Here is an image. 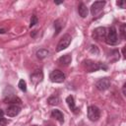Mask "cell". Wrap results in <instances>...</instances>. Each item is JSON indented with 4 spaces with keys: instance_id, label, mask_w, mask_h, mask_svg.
<instances>
[{
    "instance_id": "15",
    "label": "cell",
    "mask_w": 126,
    "mask_h": 126,
    "mask_svg": "<svg viewBox=\"0 0 126 126\" xmlns=\"http://www.w3.org/2000/svg\"><path fill=\"white\" fill-rule=\"evenodd\" d=\"M48 54H49V51L47 49H44V48H41V49L36 51V57L38 59H43V58L47 57Z\"/></svg>"
},
{
    "instance_id": "18",
    "label": "cell",
    "mask_w": 126,
    "mask_h": 126,
    "mask_svg": "<svg viewBox=\"0 0 126 126\" xmlns=\"http://www.w3.org/2000/svg\"><path fill=\"white\" fill-rule=\"evenodd\" d=\"M54 28H55V35H57L59 32H60V31H61V29H62V24H60V21L59 20H57V21H55L54 22Z\"/></svg>"
},
{
    "instance_id": "11",
    "label": "cell",
    "mask_w": 126,
    "mask_h": 126,
    "mask_svg": "<svg viewBox=\"0 0 126 126\" xmlns=\"http://www.w3.org/2000/svg\"><path fill=\"white\" fill-rule=\"evenodd\" d=\"M66 102H67V104H68L70 110H71L73 113L78 114V113L80 112V109H79L78 107H76L75 100H74V97H73L72 95H68V96L66 97Z\"/></svg>"
},
{
    "instance_id": "21",
    "label": "cell",
    "mask_w": 126,
    "mask_h": 126,
    "mask_svg": "<svg viewBox=\"0 0 126 126\" xmlns=\"http://www.w3.org/2000/svg\"><path fill=\"white\" fill-rule=\"evenodd\" d=\"M125 29H126V25L125 24H122L121 27H120V33H121V36L123 39H125Z\"/></svg>"
},
{
    "instance_id": "4",
    "label": "cell",
    "mask_w": 126,
    "mask_h": 126,
    "mask_svg": "<svg viewBox=\"0 0 126 126\" xmlns=\"http://www.w3.org/2000/svg\"><path fill=\"white\" fill-rule=\"evenodd\" d=\"M49 79L53 83H63L65 81V74L60 70H53L49 75Z\"/></svg>"
},
{
    "instance_id": "23",
    "label": "cell",
    "mask_w": 126,
    "mask_h": 126,
    "mask_svg": "<svg viewBox=\"0 0 126 126\" xmlns=\"http://www.w3.org/2000/svg\"><path fill=\"white\" fill-rule=\"evenodd\" d=\"M116 5H117L119 8L124 9V8H125V1H123V0H121V1H117V2H116Z\"/></svg>"
},
{
    "instance_id": "14",
    "label": "cell",
    "mask_w": 126,
    "mask_h": 126,
    "mask_svg": "<svg viewBox=\"0 0 126 126\" xmlns=\"http://www.w3.org/2000/svg\"><path fill=\"white\" fill-rule=\"evenodd\" d=\"M78 12H79V15L82 17V18H86L89 14V10L87 8V6L84 4V3H80L79 6H78Z\"/></svg>"
},
{
    "instance_id": "5",
    "label": "cell",
    "mask_w": 126,
    "mask_h": 126,
    "mask_svg": "<svg viewBox=\"0 0 126 126\" xmlns=\"http://www.w3.org/2000/svg\"><path fill=\"white\" fill-rule=\"evenodd\" d=\"M71 40H72V36L70 34H65L63 35V37L59 40L58 44H57V48H56V51H62L64 49H66L69 44L71 43Z\"/></svg>"
},
{
    "instance_id": "12",
    "label": "cell",
    "mask_w": 126,
    "mask_h": 126,
    "mask_svg": "<svg viewBox=\"0 0 126 126\" xmlns=\"http://www.w3.org/2000/svg\"><path fill=\"white\" fill-rule=\"evenodd\" d=\"M72 61V56L70 54H65L63 56H61L59 59H58V63L62 66H68Z\"/></svg>"
},
{
    "instance_id": "8",
    "label": "cell",
    "mask_w": 126,
    "mask_h": 126,
    "mask_svg": "<svg viewBox=\"0 0 126 126\" xmlns=\"http://www.w3.org/2000/svg\"><path fill=\"white\" fill-rule=\"evenodd\" d=\"M95 87L98 91H105L110 87L109 78H101L95 83Z\"/></svg>"
},
{
    "instance_id": "6",
    "label": "cell",
    "mask_w": 126,
    "mask_h": 126,
    "mask_svg": "<svg viewBox=\"0 0 126 126\" xmlns=\"http://www.w3.org/2000/svg\"><path fill=\"white\" fill-rule=\"evenodd\" d=\"M105 35H106V29L104 27H98V28L94 29L93 32V37L98 41L104 40Z\"/></svg>"
},
{
    "instance_id": "25",
    "label": "cell",
    "mask_w": 126,
    "mask_h": 126,
    "mask_svg": "<svg viewBox=\"0 0 126 126\" xmlns=\"http://www.w3.org/2000/svg\"><path fill=\"white\" fill-rule=\"evenodd\" d=\"M125 89H126V84H124V85H123V87H122V93H123V95H126Z\"/></svg>"
},
{
    "instance_id": "2",
    "label": "cell",
    "mask_w": 126,
    "mask_h": 126,
    "mask_svg": "<svg viewBox=\"0 0 126 126\" xmlns=\"http://www.w3.org/2000/svg\"><path fill=\"white\" fill-rule=\"evenodd\" d=\"M104 40L109 45H116L119 42L118 36H117V32H116V29L114 27H111L108 29V32H106V35H105Z\"/></svg>"
},
{
    "instance_id": "7",
    "label": "cell",
    "mask_w": 126,
    "mask_h": 126,
    "mask_svg": "<svg viewBox=\"0 0 126 126\" xmlns=\"http://www.w3.org/2000/svg\"><path fill=\"white\" fill-rule=\"evenodd\" d=\"M42 80H43V73H42V70H40V69L35 70L31 75V82L34 86L39 84L40 82H42Z\"/></svg>"
},
{
    "instance_id": "29",
    "label": "cell",
    "mask_w": 126,
    "mask_h": 126,
    "mask_svg": "<svg viewBox=\"0 0 126 126\" xmlns=\"http://www.w3.org/2000/svg\"><path fill=\"white\" fill-rule=\"evenodd\" d=\"M32 126H37V125H32Z\"/></svg>"
},
{
    "instance_id": "17",
    "label": "cell",
    "mask_w": 126,
    "mask_h": 126,
    "mask_svg": "<svg viewBox=\"0 0 126 126\" xmlns=\"http://www.w3.org/2000/svg\"><path fill=\"white\" fill-rule=\"evenodd\" d=\"M6 102H9V103H21V99L19 97H17L16 95H12V96H8L4 99Z\"/></svg>"
},
{
    "instance_id": "22",
    "label": "cell",
    "mask_w": 126,
    "mask_h": 126,
    "mask_svg": "<svg viewBox=\"0 0 126 126\" xmlns=\"http://www.w3.org/2000/svg\"><path fill=\"white\" fill-rule=\"evenodd\" d=\"M90 51L92 52V53H94V54H95V55H97L98 53H99V51H98V48L95 46V45H91V48H90Z\"/></svg>"
},
{
    "instance_id": "1",
    "label": "cell",
    "mask_w": 126,
    "mask_h": 126,
    "mask_svg": "<svg viewBox=\"0 0 126 126\" xmlns=\"http://www.w3.org/2000/svg\"><path fill=\"white\" fill-rule=\"evenodd\" d=\"M83 63L87 72H94L97 70H107V65L101 62H94L92 60H86Z\"/></svg>"
},
{
    "instance_id": "16",
    "label": "cell",
    "mask_w": 126,
    "mask_h": 126,
    "mask_svg": "<svg viewBox=\"0 0 126 126\" xmlns=\"http://www.w3.org/2000/svg\"><path fill=\"white\" fill-rule=\"evenodd\" d=\"M47 102H48L49 104H51V105H56V104H58V103L60 102V99H59L58 95L53 94V95H51V96L48 97Z\"/></svg>"
},
{
    "instance_id": "27",
    "label": "cell",
    "mask_w": 126,
    "mask_h": 126,
    "mask_svg": "<svg viewBox=\"0 0 126 126\" xmlns=\"http://www.w3.org/2000/svg\"><path fill=\"white\" fill-rule=\"evenodd\" d=\"M122 54H123V56L125 57V46H124L123 49H122Z\"/></svg>"
},
{
    "instance_id": "26",
    "label": "cell",
    "mask_w": 126,
    "mask_h": 126,
    "mask_svg": "<svg viewBox=\"0 0 126 126\" xmlns=\"http://www.w3.org/2000/svg\"><path fill=\"white\" fill-rule=\"evenodd\" d=\"M3 115H4V111H3V110L0 108V117H2Z\"/></svg>"
},
{
    "instance_id": "13",
    "label": "cell",
    "mask_w": 126,
    "mask_h": 126,
    "mask_svg": "<svg viewBox=\"0 0 126 126\" xmlns=\"http://www.w3.org/2000/svg\"><path fill=\"white\" fill-rule=\"evenodd\" d=\"M51 116L53 118H55L59 123H63L64 122V116H63V113L59 110V109H53L52 112H51Z\"/></svg>"
},
{
    "instance_id": "28",
    "label": "cell",
    "mask_w": 126,
    "mask_h": 126,
    "mask_svg": "<svg viewBox=\"0 0 126 126\" xmlns=\"http://www.w3.org/2000/svg\"><path fill=\"white\" fill-rule=\"evenodd\" d=\"M0 33H5V30L4 29H0Z\"/></svg>"
},
{
    "instance_id": "3",
    "label": "cell",
    "mask_w": 126,
    "mask_h": 126,
    "mask_svg": "<svg viewBox=\"0 0 126 126\" xmlns=\"http://www.w3.org/2000/svg\"><path fill=\"white\" fill-rule=\"evenodd\" d=\"M99 117H100V110H99V108L97 106H95V105L89 106V108H88V118L91 121L94 122V121H97Z\"/></svg>"
},
{
    "instance_id": "20",
    "label": "cell",
    "mask_w": 126,
    "mask_h": 126,
    "mask_svg": "<svg viewBox=\"0 0 126 126\" xmlns=\"http://www.w3.org/2000/svg\"><path fill=\"white\" fill-rule=\"evenodd\" d=\"M37 24V17L35 16V15H33V16H32V19H31V24H30V27L32 28V27H33L34 25H36Z\"/></svg>"
},
{
    "instance_id": "24",
    "label": "cell",
    "mask_w": 126,
    "mask_h": 126,
    "mask_svg": "<svg viewBox=\"0 0 126 126\" xmlns=\"http://www.w3.org/2000/svg\"><path fill=\"white\" fill-rule=\"evenodd\" d=\"M7 124H8V120L3 117H0V126H6Z\"/></svg>"
},
{
    "instance_id": "10",
    "label": "cell",
    "mask_w": 126,
    "mask_h": 126,
    "mask_svg": "<svg viewBox=\"0 0 126 126\" xmlns=\"http://www.w3.org/2000/svg\"><path fill=\"white\" fill-rule=\"evenodd\" d=\"M21 112V106L19 104H11L6 110V114L9 117H15Z\"/></svg>"
},
{
    "instance_id": "9",
    "label": "cell",
    "mask_w": 126,
    "mask_h": 126,
    "mask_svg": "<svg viewBox=\"0 0 126 126\" xmlns=\"http://www.w3.org/2000/svg\"><path fill=\"white\" fill-rule=\"evenodd\" d=\"M105 5V1H95L94 3H93L92 7H91V13L93 16L97 15L104 7Z\"/></svg>"
},
{
    "instance_id": "19",
    "label": "cell",
    "mask_w": 126,
    "mask_h": 126,
    "mask_svg": "<svg viewBox=\"0 0 126 126\" xmlns=\"http://www.w3.org/2000/svg\"><path fill=\"white\" fill-rule=\"evenodd\" d=\"M19 89L22 91V92H27V84L24 80H20L19 82V85H18Z\"/></svg>"
}]
</instances>
